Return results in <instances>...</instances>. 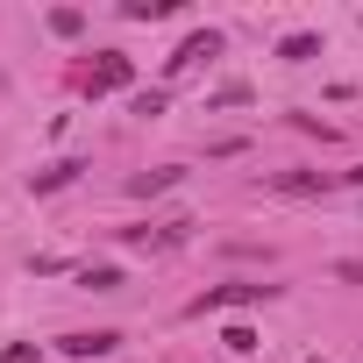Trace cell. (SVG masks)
Instances as JSON below:
<instances>
[{"instance_id": "ba28073f", "label": "cell", "mask_w": 363, "mask_h": 363, "mask_svg": "<svg viewBox=\"0 0 363 363\" xmlns=\"http://www.w3.org/2000/svg\"><path fill=\"white\" fill-rule=\"evenodd\" d=\"M121 15H128V22H164L171 0H121Z\"/></svg>"}, {"instance_id": "277c9868", "label": "cell", "mask_w": 363, "mask_h": 363, "mask_svg": "<svg viewBox=\"0 0 363 363\" xmlns=\"http://www.w3.org/2000/svg\"><path fill=\"white\" fill-rule=\"evenodd\" d=\"M57 349H65V356H114L121 335H114V328H93V335H65Z\"/></svg>"}, {"instance_id": "52a82bcc", "label": "cell", "mask_w": 363, "mask_h": 363, "mask_svg": "<svg viewBox=\"0 0 363 363\" xmlns=\"http://www.w3.org/2000/svg\"><path fill=\"white\" fill-rule=\"evenodd\" d=\"M79 285H86V292H121V271H114V264H86Z\"/></svg>"}, {"instance_id": "4fadbf2b", "label": "cell", "mask_w": 363, "mask_h": 363, "mask_svg": "<svg viewBox=\"0 0 363 363\" xmlns=\"http://www.w3.org/2000/svg\"><path fill=\"white\" fill-rule=\"evenodd\" d=\"M335 278H349V285H363V264H356V257H342V264H335Z\"/></svg>"}, {"instance_id": "8992f818", "label": "cell", "mask_w": 363, "mask_h": 363, "mask_svg": "<svg viewBox=\"0 0 363 363\" xmlns=\"http://www.w3.org/2000/svg\"><path fill=\"white\" fill-rule=\"evenodd\" d=\"M278 57H285V65H306V57H320V36H306V29H299V36H285V43H278Z\"/></svg>"}, {"instance_id": "9c48e42d", "label": "cell", "mask_w": 363, "mask_h": 363, "mask_svg": "<svg viewBox=\"0 0 363 363\" xmlns=\"http://www.w3.org/2000/svg\"><path fill=\"white\" fill-rule=\"evenodd\" d=\"M178 186V171H150V178H128V193L135 200H150V193H171Z\"/></svg>"}, {"instance_id": "30bf717a", "label": "cell", "mask_w": 363, "mask_h": 363, "mask_svg": "<svg viewBox=\"0 0 363 363\" xmlns=\"http://www.w3.org/2000/svg\"><path fill=\"white\" fill-rule=\"evenodd\" d=\"M271 193H320V171H285L271 178Z\"/></svg>"}, {"instance_id": "5bb4252c", "label": "cell", "mask_w": 363, "mask_h": 363, "mask_svg": "<svg viewBox=\"0 0 363 363\" xmlns=\"http://www.w3.org/2000/svg\"><path fill=\"white\" fill-rule=\"evenodd\" d=\"M342 178H349V186H363V164H356V171H342Z\"/></svg>"}, {"instance_id": "7c38bea8", "label": "cell", "mask_w": 363, "mask_h": 363, "mask_svg": "<svg viewBox=\"0 0 363 363\" xmlns=\"http://www.w3.org/2000/svg\"><path fill=\"white\" fill-rule=\"evenodd\" d=\"M0 363H36V342H8V349H0Z\"/></svg>"}, {"instance_id": "8fae6325", "label": "cell", "mask_w": 363, "mask_h": 363, "mask_svg": "<svg viewBox=\"0 0 363 363\" xmlns=\"http://www.w3.org/2000/svg\"><path fill=\"white\" fill-rule=\"evenodd\" d=\"M50 29H57V36H79V29H86V15H79V8H57V15H50Z\"/></svg>"}, {"instance_id": "3957f363", "label": "cell", "mask_w": 363, "mask_h": 363, "mask_svg": "<svg viewBox=\"0 0 363 363\" xmlns=\"http://www.w3.org/2000/svg\"><path fill=\"white\" fill-rule=\"evenodd\" d=\"M135 79V65L121 57V50H100V65H93V93H121Z\"/></svg>"}, {"instance_id": "5b68a950", "label": "cell", "mask_w": 363, "mask_h": 363, "mask_svg": "<svg viewBox=\"0 0 363 363\" xmlns=\"http://www.w3.org/2000/svg\"><path fill=\"white\" fill-rule=\"evenodd\" d=\"M79 171H86V164H79V157H65V164H50V171H36L29 186H36V193H57V186H72Z\"/></svg>"}, {"instance_id": "6da1fadb", "label": "cell", "mask_w": 363, "mask_h": 363, "mask_svg": "<svg viewBox=\"0 0 363 363\" xmlns=\"http://www.w3.org/2000/svg\"><path fill=\"white\" fill-rule=\"evenodd\" d=\"M250 299H278V285H214V292H200L186 313H221V306H250Z\"/></svg>"}, {"instance_id": "7a4b0ae2", "label": "cell", "mask_w": 363, "mask_h": 363, "mask_svg": "<svg viewBox=\"0 0 363 363\" xmlns=\"http://www.w3.org/2000/svg\"><path fill=\"white\" fill-rule=\"evenodd\" d=\"M214 50H221V36H214V29H200V36H186V43L164 57V72H193V65H200V57H214Z\"/></svg>"}]
</instances>
